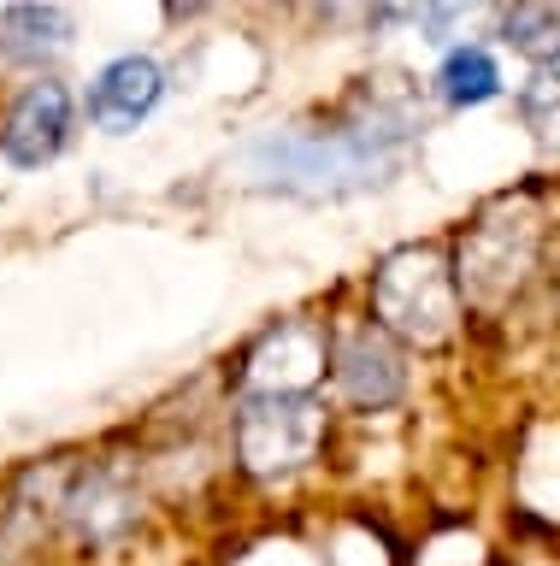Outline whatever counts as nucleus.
Here are the masks:
<instances>
[{
  "label": "nucleus",
  "instance_id": "nucleus-1",
  "mask_svg": "<svg viewBox=\"0 0 560 566\" xmlns=\"http://www.w3.org/2000/svg\"><path fill=\"white\" fill-rule=\"evenodd\" d=\"M425 95L413 71L360 77L325 118L272 124L242 148V171L295 201H355L390 189L425 136Z\"/></svg>",
  "mask_w": 560,
  "mask_h": 566
},
{
  "label": "nucleus",
  "instance_id": "nucleus-2",
  "mask_svg": "<svg viewBox=\"0 0 560 566\" xmlns=\"http://www.w3.org/2000/svg\"><path fill=\"white\" fill-rule=\"evenodd\" d=\"M325 431H330V407L319 389H249L231 419L236 467L260 484H284V478L319 460Z\"/></svg>",
  "mask_w": 560,
  "mask_h": 566
},
{
  "label": "nucleus",
  "instance_id": "nucleus-3",
  "mask_svg": "<svg viewBox=\"0 0 560 566\" xmlns=\"http://www.w3.org/2000/svg\"><path fill=\"white\" fill-rule=\"evenodd\" d=\"M461 277H454V260L443 248H395V254L378 260L372 272V313L378 325L395 336V343H443L454 331V318H461Z\"/></svg>",
  "mask_w": 560,
  "mask_h": 566
},
{
  "label": "nucleus",
  "instance_id": "nucleus-4",
  "mask_svg": "<svg viewBox=\"0 0 560 566\" xmlns=\"http://www.w3.org/2000/svg\"><path fill=\"white\" fill-rule=\"evenodd\" d=\"M325 366L355 413H390L408 396V354L378 318H355L325 336Z\"/></svg>",
  "mask_w": 560,
  "mask_h": 566
},
{
  "label": "nucleus",
  "instance_id": "nucleus-5",
  "mask_svg": "<svg viewBox=\"0 0 560 566\" xmlns=\"http://www.w3.org/2000/svg\"><path fill=\"white\" fill-rule=\"evenodd\" d=\"M72 130H77V101L60 77H30L19 95L7 101L0 113V159L19 171H42L72 148Z\"/></svg>",
  "mask_w": 560,
  "mask_h": 566
},
{
  "label": "nucleus",
  "instance_id": "nucleus-6",
  "mask_svg": "<svg viewBox=\"0 0 560 566\" xmlns=\"http://www.w3.org/2000/svg\"><path fill=\"white\" fill-rule=\"evenodd\" d=\"M166 101V65L154 53H118L95 71L89 83V124L107 136H130L142 118H154V106Z\"/></svg>",
  "mask_w": 560,
  "mask_h": 566
},
{
  "label": "nucleus",
  "instance_id": "nucleus-7",
  "mask_svg": "<svg viewBox=\"0 0 560 566\" xmlns=\"http://www.w3.org/2000/svg\"><path fill=\"white\" fill-rule=\"evenodd\" d=\"M60 520L77 531L83 543H113L136 525V490L125 472L113 467H83L65 478L60 490Z\"/></svg>",
  "mask_w": 560,
  "mask_h": 566
},
{
  "label": "nucleus",
  "instance_id": "nucleus-8",
  "mask_svg": "<svg viewBox=\"0 0 560 566\" xmlns=\"http://www.w3.org/2000/svg\"><path fill=\"white\" fill-rule=\"evenodd\" d=\"M425 88L436 101L448 106V113H478V106L501 101L507 95V77H501V60L489 42H454L443 60H436V71L425 77Z\"/></svg>",
  "mask_w": 560,
  "mask_h": 566
},
{
  "label": "nucleus",
  "instance_id": "nucleus-9",
  "mask_svg": "<svg viewBox=\"0 0 560 566\" xmlns=\"http://www.w3.org/2000/svg\"><path fill=\"white\" fill-rule=\"evenodd\" d=\"M77 35V18L65 7H7L0 12V60L7 65H54Z\"/></svg>",
  "mask_w": 560,
  "mask_h": 566
},
{
  "label": "nucleus",
  "instance_id": "nucleus-10",
  "mask_svg": "<svg viewBox=\"0 0 560 566\" xmlns=\"http://www.w3.org/2000/svg\"><path fill=\"white\" fill-rule=\"evenodd\" d=\"M496 42L531 71H560V7H496Z\"/></svg>",
  "mask_w": 560,
  "mask_h": 566
},
{
  "label": "nucleus",
  "instance_id": "nucleus-11",
  "mask_svg": "<svg viewBox=\"0 0 560 566\" xmlns=\"http://www.w3.org/2000/svg\"><path fill=\"white\" fill-rule=\"evenodd\" d=\"M514 113H519L525 130H531L537 148L560 154V71H531V77L514 88Z\"/></svg>",
  "mask_w": 560,
  "mask_h": 566
},
{
  "label": "nucleus",
  "instance_id": "nucleus-12",
  "mask_svg": "<svg viewBox=\"0 0 560 566\" xmlns=\"http://www.w3.org/2000/svg\"><path fill=\"white\" fill-rule=\"evenodd\" d=\"M461 24H466V7H419L413 35H419L425 48H443V53H448L454 42H461V35H454Z\"/></svg>",
  "mask_w": 560,
  "mask_h": 566
}]
</instances>
